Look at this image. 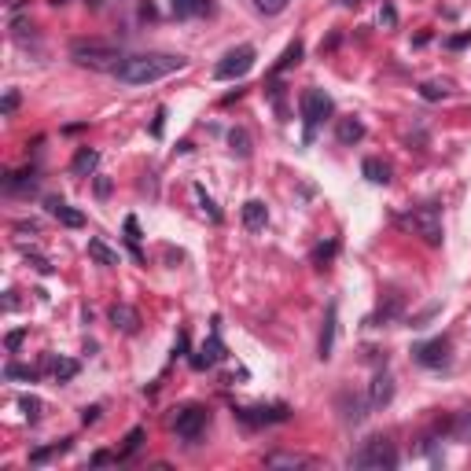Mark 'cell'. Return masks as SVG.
<instances>
[{
    "instance_id": "1",
    "label": "cell",
    "mask_w": 471,
    "mask_h": 471,
    "mask_svg": "<svg viewBox=\"0 0 471 471\" xmlns=\"http://www.w3.org/2000/svg\"><path fill=\"white\" fill-rule=\"evenodd\" d=\"M185 70V59L180 56H166V52H144V56H129L118 67L114 78L122 85H151V81H163L169 74Z\"/></svg>"
},
{
    "instance_id": "2",
    "label": "cell",
    "mask_w": 471,
    "mask_h": 471,
    "mask_svg": "<svg viewBox=\"0 0 471 471\" xmlns=\"http://www.w3.org/2000/svg\"><path fill=\"white\" fill-rule=\"evenodd\" d=\"M70 59L78 63V67H89V70H111L118 74V67H122L125 59V52L111 45V41H74L70 45Z\"/></svg>"
},
{
    "instance_id": "3",
    "label": "cell",
    "mask_w": 471,
    "mask_h": 471,
    "mask_svg": "<svg viewBox=\"0 0 471 471\" xmlns=\"http://www.w3.org/2000/svg\"><path fill=\"white\" fill-rule=\"evenodd\" d=\"M353 468L361 471H383V468H398V453H394V442L390 438H368L365 446L353 453L350 460Z\"/></svg>"
},
{
    "instance_id": "4",
    "label": "cell",
    "mask_w": 471,
    "mask_h": 471,
    "mask_svg": "<svg viewBox=\"0 0 471 471\" xmlns=\"http://www.w3.org/2000/svg\"><path fill=\"white\" fill-rule=\"evenodd\" d=\"M207 423H210V409H207V405H180L177 416H174V431L180 438H188V442H196Z\"/></svg>"
},
{
    "instance_id": "5",
    "label": "cell",
    "mask_w": 471,
    "mask_h": 471,
    "mask_svg": "<svg viewBox=\"0 0 471 471\" xmlns=\"http://www.w3.org/2000/svg\"><path fill=\"white\" fill-rule=\"evenodd\" d=\"M401 224H409L416 236H423V243H431V247H438V243H442V221H438V210H435V207L412 210L409 218H401Z\"/></svg>"
},
{
    "instance_id": "6",
    "label": "cell",
    "mask_w": 471,
    "mask_h": 471,
    "mask_svg": "<svg viewBox=\"0 0 471 471\" xmlns=\"http://www.w3.org/2000/svg\"><path fill=\"white\" fill-rule=\"evenodd\" d=\"M254 67V48L251 45H240V48H232V52H224V59L213 67V78H221V81H232V78H243Z\"/></svg>"
},
{
    "instance_id": "7",
    "label": "cell",
    "mask_w": 471,
    "mask_h": 471,
    "mask_svg": "<svg viewBox=\"0 0 471 471\" xmlns=\"http://www.w3.org/2000/svg\"><path fill=\"white\" fill-rule=\"evenodd\" d=\"M331 114V96L320 89H306L302 92V122H306V136H313V129Z\"/></svg>"
},
{
    "instance_id": "8",
    "label": "cell",
    "mask_w": 471,
    "mask_h": 471,
    "mask_svg": "<svg viewBox=\"0 0 471 471\" xmlns=\"http://www.w3.org/2000/svg\"><path fill=\"white\" fill-rule=\"evenodd\" d=\"M236 416H240L243 423H251V427H262V423H284L287 416H291V409L287 405H269V409H236Z\"/></svg>"
},
{
    "instance_id": "9",
    "label": "cell",
    "mask_w": 471,
    "mask_h": 471,
    "mask_svg": "<svg viewBox=\"0 0 471 471\" xmlns=\"http://www.w3.org/2000/svg\"><path fill=\"white\" fill-rule=\"evenodd\" d=\"M412 357L420 361L423 368H442V365H446V357H449V342H446V339L420 342V346L412 350Z\"/></svg>"
},
{
    "instance_id": "10",
    "label": "cell",
    "mask_w": 471,
    "mask_h": 471,
    "mask_svg": "<svg viewBox=\"0 0 471 471\" xmlns=\"http://www.w3.org/2000/svg\"><path fill=\"white\" fill-rule=\"evenodd\" d=\"M229 353H224V342L218 335V328L210 331V342H202V357H191V365L196 368H210V365H218V361H224Z\"/></svg>"
},
{
    "instance_id": "11",
    "label": "cell",
    "mask_w": 471,
    "mask_h": 471,
    "mask_svg": "<svg viewBox=\"0 0 471 471\" xmlns=\"http://www.w3.org/2000/svg\"><path fill=\"white\" fill-rule=\"evenodd\" d=\"M111 324H114L118 331H125V335H133V331L140 328V313H136L133 306L118 302V306H111Z\"/></svg>"
},
{
    "instance_id": "12",
    "label": "cell",
    "mask_w": 471,
    "mask_h": 471,
    "mask_svg": "<svg viewBox=\"0 0 471 471\" xmlns=\"http://www.w3.org/2000/svg\"><path fill=\"white\" fill-rule=\"evenodd\" d=\"M45 207H48V213H52V218H56V221H63V224H67V229H81V224H85V213H81V210H74V207H67V202H63V199H48Z\"/></svg>"
},
{
    "instance_id": "13",
    "label": "cell",
    "mask_w": 471,
    "mask_h": 471,
    "mask_svg": "<svg viewBox=\"0 0 471 471\" xmlns=\"http://www.w3.org/2000/svg\"><path fill=\"white\" fill-rule=\"evenodd\" d=\"M169 12L177 19H199V15H210L213 4L210 0H169Z\"/></svg>"
},
{
    "instance_id": "14",
    "label": "cell",
    "mask_w": 471,
    "mask_h": 471,
    "mask_svg": "<svg viewBox=\"0 0 471 471\" xmlns=\"http://www.w3.org/2000/svg\"><path fill=\"white\" fill-rule=\"evenodd\" d=\"M265 221H269V210H265L262 199H247V202H243V224H247L251 232H262Z\"/></svg>"
},
{
    "instance_id": "15",
    "label": "cell",
    "mask_w": 471,
    "mask_h": 471,
    "mask_svg": "<svg viewBox=\"0 0 471 471\" xmlns=\"http://www.w3.org/2000/svg\"><path fill=\"white\" fill-rule=\"evenodd\" d=\"M394 398V379L387 376V372H379L376 379H372V390H368V405L372 409H379V405H387Z\"/></svg>"
},
{
    "instance_id": "16",
    "label": "cell",
    "mask_w": 471,
    "mask_h": 471,
    "mask_svg": "<svg viewBox=\"0 0 471 471\" xmlns=\"http://www.w3.org/2000/svg\"><path fill=\"white\" fill-rule=\"evenodd\" d=\"M335 317H339V309H335V302L328 306V317H324V331H320V346H317V353L320 357H331V346H335Z\"/></svg>"
},
{
    "instance_id": "17",
    "label": "cell",
    "mask_w": 471,
    "mask_h": 471,
    "mask_svg": "<svg viewBox=\"0 0 471 471\" xmlns=\"http://www.w3.org/2000/svg\"><path fill=\"white\" fill-rule=\"evenodd\" d=\"M335 136H339V144H346V147L357 144V140H365V122H357V118H342Z\"/></svg>"
},
{
    "instance_id": "18",
    "label": "cell",
    "mask_w": 471,
    "mask_h": 471,
    "mask_svg": "<svg viewBox=\"0 0 471 471\" xmlns=\"http://www.w3.org/2000/svg\"><path fill=\"white\" fill-rule=\"evenodd\" d=\"M96 163H100V151H92V147H81L78 155H74V163H70V174L74 177H89Z\"/></svg>"
},
{
    "instance_id": "19",
    "label": "cell",
    "mask_w": 471,
    "mask_h": 471,
    "mask_svg": "<svg viewBox=\"0 0 471 471\" xmlns=\"http://www.w3.org/2000/svg\"><path fill=\"white\" fill-rule=\"evenodd\" d=\"M361 174H365V177L372 180V185H387V180H390V166L383 163V158H365Z\"/></svg>"
},
{
    "instance_id": "20",
    "label": "cell",
    "mask_w": 471,
    "mask_h": 471,
    "mask_svg": "<svg viewBox=\"0 0 471 471\" xmlns=\"http://www.w3.org/2000/svg\"><path fill=\"white\" fill-rule=\"evenodd\" d=\"M48 368H52V376H56L59 383H70L74 376H78V361H70V357H52Z\"/></svg>"
},
{
    "instance_id": "21",
    "label": "cell",
    "mask_w": 471,
    "mask_h": 471,
    "mask_svg": "<svg viewBox=\"0 0 471 471\" xmlns=\"http://www.w3.org/2000/svg\"><path fill=\"white\" fill-rule=\"evenodd\" d=\"M89 258H96L100 265H118L122 258H118V251H111L103 240H89Z\"/></svg>"
},
{
    "instance_id": "22",
    "label": "cell",
    "mask_w": 471,
    "mask_h": 471,
    "mask_svg": "<svg viewBox=\"0 0 471 471\" xmlns=\"http://www.w3.org/2000/svg\"><path fill=\"white\" fill-rule=\"evenodd\" d=\"M302 59V41H291V45L284 48V56L276 59V67H273V74H284V70H291L295 63Z\"/></svg>"
},
{
    "instance_id": "23",
    "label": "cell",
    "mask_w": 471,
    "mask_h": 471,
    "mask_svg": "<svg viewBox=\"0 0 471 471\" xmlns=\"http://www.w3.org/2000/svg\"><path fill=\"white\" fill-rule=\"evenodd\" d=\"M229 144H232V151L240 155V158H251V136H247V129H232L229 133Z\"/></svg>"
},
{
    "instance_id": "24",
    "label": "cell",
    "mask_w": 471,
    "mask_h": 471,
    "mask_svg": "<svg viewBox=\"0 0 471 471\" xmlns=\"http://www.w3.org/2000/svg\"><path fill=\"white\" fill-rule=\"evenodd\" d=\"M19 405H23V412H26V420H30V423H37V420H41V412H45V401L34 398V394H23V398H19Z\"/></svg>"
},
{
    "instance_id": "25",
    "label": "cell",
    "mask_w": 471,
    "mask_h": 471,
    "mask_svg": "<svg viewBox=\"0 0 471 471\" xmlns=\"http://www.w3.org/2000/svg\"><path fill=\"white\" fill-rule=\"evenodd\" d=\"M306 464H309L306 457H284V453L265 457V468H306Z\"/></svg>"
},
{
    "instance_id": "26",
    "label": "cell",
    "mask_w": 471,
    "mask_h": 471,
    "mask_svg": "<svg viewBox=\"0 0 471 471\" xmlns=\"http://www.w3.org/2000/svg\"><path fill=\"white\" fill-rule=\"evenodd\" d=\"M420 96H423V100H446V96H449V85L442 81V85H438V81H423L420 85Z\"/></svg>"
},
{
    "instance_id": "27",
    "label": "cell",
    "mask_w": 471,
    "mask_h": 471,
    "mask_svg": "<svg viewBox=\"0 0 471 471\" xmlns=\"http://www.w3.org/2000/svg\"><path fill=\"white\" fill-rule=\"evenodd\" d=\"M26 185H34V169H19V174H8V180H4L8 191H19Z\"/></svg>"
},
{
    "instance_id": "28",
    "label": "cell",
    "mask_w": 471,
    "mask_h": 471,
    "mask_svg": "<svg viewBox=\"0 0 471 471\" xmlns=\"http://www.w3.org/2000/svg\"><path fill=\"white\" fill-rule=\"evenodd\" d=\"M70 442H56V446H48V449H34L30 453V464H41V460H48V457H56V453H67Z\"/></svg>"
},
{
    "instance_id": "29",
    "label": "cell",
    "mask_w": 471,
    "mask_h": 471,
    "mask_svg": "<svg viewBox=\"0 0 471 471\" xmlns=\"http://www.w3.org/2000/svg\"><path fill=\"white\" fill-rule=\"evenodd\" d=\"M453 435L460 438V442H471V409L457 416V423H453Z\"/></svg>"
},
{
    "instance_id": "30",
    "label": "cell",
    "mask_w": 471,
    "mask_h": 471,
    "mask_svg": "<svg viewBox=\"0 0 471 471\" xmlns=\"http://www.w3.org/2000/svg\"><path fill=\"white\" fill-rule=\"evenodd\" d=\"M254 4H258V12H265V15H280L287 8V0H254Z\"/></svg>"
},
{
    "instance_id": "31",
    "label": "cell",
    "mask_w": 471,
    "mask_h": 471,
    "mask_svg": "<svg viewBox=\"0 0 471 471\" xmlns=\"http://www.w3.org/2000/svg\"><path fill=\"white\" fill-rule=\"evenodd\" d=\"M4 379H30V383H34V368H23V365H8V368H4Z\"/></svg>"
},
{
    "instance_id": "32",
    "label": "cell",
    "mask_w": 471,
    "mask_h": 471,
    "mask_svg": "<svg viewBox=\"0 0 471 471\" xmlns=\"http://www.w3.org/2000/svg\"><path fill=\"white\" fill-rule=\"evenodd\" d=\"M196 196H199V207H202V213H210V221H221V210L213 207V202H210L207 196H202V188H199V185H196Z\"/></svg>"
},
{
    "instance_id": "33",
    "label": "cell",
    "mask_w": 471,
    "mask_h": 471,
    "mask_svg": "<svg viewBox=\"0 0 471 471\" xmlns=\"http://www.w3.org/2000/svg\"><path fill=\"white\" fill-rule=\"evenodd\" d=\"M140 442H144V431H140V427H133V431L125 435V449H122V457H129V453H133V449L140 446Z\"/></svg>"
},
{
    "instance_id": "34",
    "label": "cell",
    "mask_w": 471,
    "mask_h": 471,
    "mask_svg": "<svg viewBox=\"0 0 471 471\" xmlns=\"http://www.w3.org/2000/svg\"><path fill=\"white\" fill-rule=\"evenodd\" d=\"M125 232H129L133 254H136V258H140V251H136V243H140V224H136V218H125Z\"/></svg>"
},
{
    "instance_id": "35",
    "label": "cell",
    "mask_w": 471,
    "mask_h": 471,
    "mask_svg": "<svg viewBox=\"0 0 471 471\" xmlns=\"http://www.w3.org/2000/svg\"><path fill=\"white\" fill-rule=\"evenodd\" d=\"M15 107H19V92H15V89H8V92H4V103H0V114H4V118H8V114H15Z\"/></svg>"
},
{
    "instance_id": "36",
    "label": "cell",
    "mask_w": 471,
    "mask_h": 471,
    "mask_svg": "<svg viewBox=\"0 0 471 471\" xmlns=\"http://www.w3.org/2000/svg\"><path fill=\"white\" fill-rule=\"evenodd\" d=\"M23 339H26V328H19V331H12V335L4 339V346H8V353H15L19 346H23Z\"/></svg>"
},
{
    "instance_id": "37",
    "label": "cell",
    "mask_w": 471,
    "mask_h": 471,
    "mask_svg": "<svg viewBox=\"0 0 471 471\" xmlns=\"http://www.w3.org/2000/svg\"><path fill=\"white\" fill-rule=\"evenodd\" d=\"M379 23H383V26H394V23H398V12H394L390 4H383V12H379Z\"/></svg>"
},
{
    "instance_id": "38",
    "label": "cell",
    "mask_w": 471,
    "mask_h": 471,
    "mask_svg": "<svg viewBox=\"0 0 471 471\" xmlns=\"http://www.w3.org/2000/svg\"><path fill=\"white\" fill-rule=\"evenodd\" d=\"M331 254H335V243H328V247H317V254H313V262H328Z\"/></svg>"
},
{
    "instance_id": "39",
    "label": "cell",
    "mask_w": 471,
    "mask_h": 471,
    "mask_svg": "<svg viewBox=\"0 0 471 471\" xmlns=\"http://www.w3.org/2000/svg\"><path fill=\"white\" fill-rule=\"evenodd\" d=\"M96 420H100V405H92V409L81 412V423H96Z\"/></svg>"
},
{
    "instance_id": "40",
    "label": "cell",
    "mask_w": 471,
    "mask_h": 471,
    "mask_svg": "<svg viewBox=\"0 0 471 471\" xmlns=\"http://www.w3.org/2000/svg\"><path fill=\"white\" fill-rule=\"evenodd\" d=\"M464 45H471V30L460 34V37H449V48H464Z\"/></svg>"
},
{
    "instance_id": "41",
    "label": "cell",
    "mask_w": 471,
    "mask_h": 471,
    "mask_svg": "<svg viewBox=\"0 0 471 471\" xmlns=\"http://www.w3.org/2000/svg\"><path fill=\"white\" fill-rule=\"evenodd\" d=\"M163 118H166V111H158V114H155V125H151V133H155V136H163Z\"/></svg>"
},
{
    "instance_id": "42",
    "label": "cell",
    "mask_w": 471,
    "mask_h": 471,
    "mask_svg": "<svg viewBox=\"0 0 471 471\" xmlns=\"http://www.w3.org/2000/svg\"><path fill=\"white\" fill-rule=\"evenodd\" d=\"M96 191H100V196H107V191H111V180L100 177V180H96Z\"/></svg>"
},
{
    "instance_id": "43",
    "label": "cell",
    "mask_w": 471,
    "mask_h": 471,
    "mask_svg": "<svg viewBox=\"0 0 471 471\" xmlns=\"http://www.w3.org/2000/svg\"><path fill=\"white\" fill-rule=\"evenodd\" d=\"M92 464L100 468V464H111V453H92Z\"/></svg>"
},
{
    "instance_id": "44",
    "label": "cell",
    "mask_w": 471,
    "mask_h": 471,
    "mask_svg": "<svg viewBox=\"0 0 471 471\" xmlns=\"http://www.w3.org/2000/svg\"><path fill=\"white\" fill-rule=\"evenodd\" d=\"M342 8H357V4H365V0H339Z\"/></svg>"
},
{
    "instance_id": "45",
    "label": "cell",
    "mask_w": 471,
    "mask_h": 471,
    "mask_svg": "<svg viewBox=\"0 0 471 471\" xmlns=\"http://www.w3.org/2000/svg\"><path fill=\"white\" fill-rule=\"evenodd\" d=\"M89 4H103V0H89Z\"/></svg>"
}]
</instances>
